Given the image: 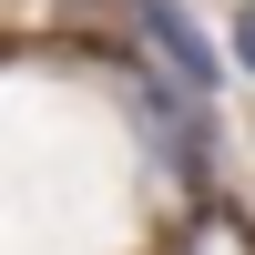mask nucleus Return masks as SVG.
Returning <instances> with one entry per match:
<instances>
[{
    "label": "nucleus",
    "instance_id": "obj_4",
    "mask_svg": "<svg viewBox=\"0 0 255 255\" xmlns=\"http://www.w3.org/2000/svg\"><path fill=\"white\" fill-rule=\"evenodd\" d=\"M225 51H235L245 72H255V0H245V10H235V31H225Z\"/></svg>",
    "mask_w": 255,
    "mask_h": 255
},
{
    "label": "nucleus",
    "instance_id": "obj_2",
    "mask_svg": "<svg viewBox=\"0 0 255 255\" xmlns=\"http://www.w3.org/2000/svg\"><path fill=\"white\" fill-rule=\"evenodd\" d=\"M133 31L153 41V61L184 82V92H204V102L225 92V61H235V51H215V41H204V20L184 10V0H133Z\"/></svg>",
    "mask_w": 255,
    "mask_h": 255
},
{
    "label": "nucleus",
    "instance_id": "obj_1",
    "mask_svg": "<svg viewBox=\"0 0 255 255\" xmlns=\"http://www.w3.org/2000/svg\"><path fill=\"white\" fill-rule=\"evenodd\" d=\"M123 92H133L143 133H153V163H163V174H184V184L204 194V184H215V102L184 92L163 61H123Z\"/></svg>",
    "mask_w": 255,
    "mask_h": 255
},
{
    "label": "nucleus",
    "instance_id": "obj_3",
    "mask_svg": "<svg viewBox=\"0 0 255 255\" xmlns=\"http://www.w3.org/2000/svg\"><path fill=\"white\" fill-rule=\"evenodd\" d=\"M184 255H255V225L235 215V204L204 194V204H194V225H184Z\"/></svg>",
    "mask_w": 255,
    "mask_h": 255
}]
</instances>
